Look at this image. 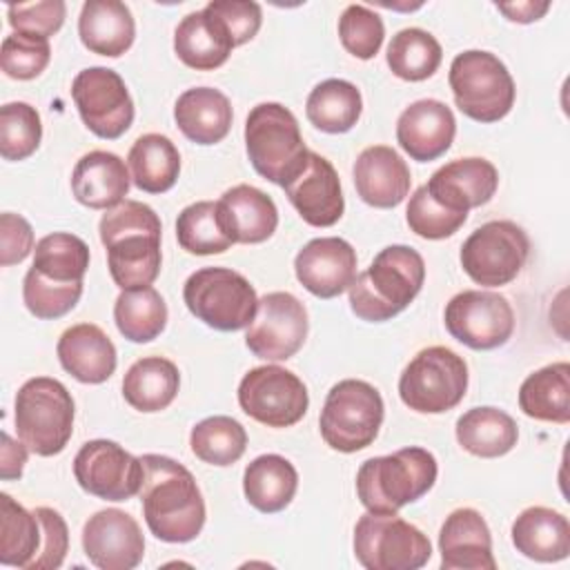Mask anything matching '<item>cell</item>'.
<instances>
[{
    "label": "cell",
    "mask_w": 570,
    "mask_h": 570,
    "mask_svg": "<svg viewBox=\"0 0 570 570\" xmlns=\"http://www.w3.org/2000/svg\"><path fill=\"white\" fill-rule=\"evenodd\" d=\"M142 517L149 532L167 543L194 541L205 525V501L194 474L165 454L140 456Z\"/></svg>",
    "instance_id": "cell-1"
},
{
    "label": "cell",
    "mask_w": 570,
    "mask_h": 570,
    "mask_svg": "<svg viewBox=\"0 0 570 570\" xmlns=\"http://www.w3.org/2000/svg\"><path fill=\"white\" fill-rule=\"evenodd\" d=\"M100 240L107 265L120 289L149 287L160 274V218L140 200H122L102 214Z\"/></svg>",
    "instance_id": "cell-2"
},
{
    "label": "cell",
    "mask_w": 570,
    "mask_h": 570,
    "mask_svg": "<svg viewBox=\"0 0 570 570\" xmlns=\"http://www.w3.org/2000/svg\"><path fill=\"white\" fill-rule=\"evenodd\" d=\"M423 281V256L407 245H387L347 287L350 307L361 321H390L416 298Z\"/></svg>",
    "instance_id": "cell-3"
},
{
    "label": "cell",
    "mask_w": 570,
    "mask_h": 570,
    "mask_svg": "<svg viewBox=\"0 0 570 570\" xmlns=\"http://www.w3.org/2000/svg\"><path fill=\"white\" fill-rule=\"evenodd\" d=\"M439 474L430 450L410 445L385 456L363 461L356 472V494L367 512L396 514L403 505L425 497Z\"/></svg>",
    "instance_id": "cell-4"
},
{
    "label": "cell",
    "mask_w": 570,
    "mask_h": 570,
    "mask_svg": "<svg viewBox=\"0 0 570 570\" xmlns=\"http://www.w3.org/2000/svg\"><path fill=\"white\" fill-rule=\"evenodd\" d=\"M245 147L256 174L281 187L307 167L309 149L303 142L298 120L281 102L252 107L245 120Z\"/></svg>",
    "instance_id": "cell-5"
},
{
    "label": "cell",
    "mask_w": 570,
    "mask_h": 570,
    "mask_svg": "<svg viewBox=\"0 0 570 570\" xmlns=\"http://www.w3.org/2000/svg\"><path fill=\"white\" fill-rule=\"evenodd\" d=\"M73 399L51 376H36L22 383L13 401L18 439L38 456L60 454L73 432Z\"/></svg>",
    "instance_id": "cell-6"
},
{
    "label": "cell",
    "mask_w": 570,
    "mask_h": 570,
    "mask_svg": "<svg viewBox=\"0 0 570 570\" xmlns=\"http://www.w3.org/2000/svg\"><path fill=\"white\" fill-rule=\"evenodd\" d=\"M448 80L459 111L476 122H497L514 105V80L490 51L468 49L454 56Z\"/></svg>",
    "instance_id": "cell-7"
},
{
    "label": "cell",
    "mask_w": 570,
    "mask_h": 570,
    "mask_svg": "<svg viewBox=\"0 0 570 570\" xmlns=\"http://www.w3.org/2000/svg\"><path fill=\"white\" fill-rule=\"evenodd\" d=\"M183 301L198 321L218 332L249 327L258 312L254 285L229 267L196 269L185 281Z\"/></svg>",
    "instance_id": "cell-8"
},
{
    "label": "cell",
    "mask_w": 570,
    "mask_h": 570,
    "mask_svg": "<svg viewBox=\"0 0 570 570\" xmlns=\"http://www.w3.org/2000/svg\"><path fill=\"white\" fill-rule=\"evenodd\" d=\"M383 399L361 379L338 381L325 396L318 428L323 441L336 452H358L374 443L383 423Z\"/></svg>",
    "instance_id": "cell-9"
},
{
    "label": "cell",
    "mask_w": 570,
    "mask_h": 570,
    "mask_svg": "<svg viewBox=\"0 0 570 570\" xmlns=\"http://www.w3.org/2000/svg\"><path fill=\"white\" fill-rule=\"evenodd\" d=\"M468 390V365L463 356L445 345L421 350L401 372L399 396L421 414H443L456 407Z\"/></svg>",
    "instance_id": "cell-10"
},
{
    "label": "cell",
    "mask_w": 570,
    "mask_h": 570,
    "mask_svg": "<svg viewBox=\"0 0 570 570\" xmlns=\"http://www.w3.org/2000/svg\"><path fill=\"white\" fill-rule=\"evenodd\" d=\"M354 557L367 570H419L432 557L430 539L399 514H363L354 525Z\"/></svg>",
    "instance_id": "cell-11"
},
{
    "label": "cell",
    "mask_w": 570,
    "mask_h": 570,
    "mask_svg": "<svg viewBox=\"0 0 570 570\" xmlns=\"http://www.w3.org/2000/svg\"><path fill=\"white\" fill-rule=\"evenodd\" d=\"M530 254V238L512 220H490L476 227L461 245L463 272L483 287L512 283Z\"/></svg>",
    "instance_id": "cell-12"
},
{
    "label": "cell",
    "mask_w": 570,
    "mask_h": 570,
    "mask_svg": "<svg viewBox=\"0 0 570 570\" xmlns=\"http://www.w3.org/2000/svg\"><path fill=\"white\" fill-rule=\"evenodd\" d=\"M238 405L267 428H289L305 416L309 396L305 383L292 370L261 365L240 379Z\"/></svg>",
    "instance_id": "cell-13"
},
{
    "label": "cell",
    "mask_w": 570,
    "mask_h": 570,
    "mask_svg": "<svg viewBox=\"0 0 570 570\" xmlns=\"http://www.w3.org/2000/svg\"><path fill=\"white\" fill-rule=\"evenodd\" d=\"M445 330L470 350H494L510 341L514 312L508 298L488 289H463L445 305Z\"/></svg>",
    "instance_id": "cell-14"
},
{
    "label": "cell",
    "mask_w": 570,
    "mask_h": 570,
    "mask_svg": "<svg viewBox=\"0 0 570 570\" xmlns=\"http://www.w3.org/2000/svg\"><path fill=\"white\" fill-rule=\"evenodd\" d=\"M71 98L85 127L105 140L120 138L134 122V100L118 71L87 67L71 85Z\"/></svg>",
    "instance_id": "cell-15"
},
{
    "label": "cell",
    "mask_w": 570,
    "mask_h": 570,
    "mask_svg": "<svg viewBox=\"0 0 570 570\" xmlns=\"http://www.w3.org/2000/svg\"><path fill=\"white\" fill-rule=\"evenodd\" d=\"M78 485L105 501H127L140 492L145 468L122 445L109 439L87 441L73 459Z\"/></svg>",
    "instance_id": "cell-16"
},
{
    "label": "cell",
    "mask_w": 570,
    "mask_h": 570,
    "mask_svg": "<svg viewBox=\"0 0 570 570\" xmlns=\"http://www.w3.org/2000/svg\"><path fill=\"white\" fill-rule=\"evenodd\" d=\"M309 330L305 305L289 292H269L258 298V312L247 327V350L265 361H287L305 343Z\"/></svg>",
    "instance_id": "cell-17"
},
{
    "label": "cell",
    "mask_w": 570,
    "mask_h": 570,
    "mask_svg": "<svg viewBox=\"0 0 570 570\" xmlns=\"http://www.w3.org/2000/svg\"><path fill=\"white\" fill-rule=\"evenodd\" d=\"M82 550L100 570H131L145 557V537L131 514L107 508L87 519Z\"/></svg>",
    "instance_id": "cell-18"
},
{
    "label": "cell",
    "mask_w": 570,
    "mask_h": 570,
    "mask_svg": "<svg viewBox=\"0 0 570 570\" xmlns=\"http://www.w3.org/2000/svg\"><path fill=\"white\" fill-rule=\"evenodd\" d=\"M298 283L318 298L341 296L356 278V252L338 236L312 238L294 258Z\"/></svg>",
    "instance_id": "cell-19"
},
{
    "label": "cell",
    "mask_w": 570,
    "mask_h": 570,
    "mask_svg": "<svg viewBox=\"0 0 570 570\" xmlns=\"http://www.w3.org/2000/svg\"><path fill=\"white\" fill-rule=\"evenodd\" d=\"M425 187L443 207L468 214L472 207H481L492 200L499 187V171L490 160L479 156L456 158L439 167Z\"/></svg>",
    "instance_id": "cell-20"
},
{
    "label": "cell",
    "mask_w": 570,
    "mask_h": 570,
    "mask_svg": "<svg viewBox=\"0 0 570 570\" xmlns=\"http://www.w3.org/2000/svg\"><path fill=\"white\" fill-rule=\"evenodd\" d=\"M283 189L298 216L312 227H332L343 216L345 200L338 174L334 165L316 151H309L307 167Z\"/></svg>",
    "instance_id": "cell-21"
},
{
    "label": "cell",
    "mask_w": 570,
    "mask_h": 570,
    "mask_svg": "<svg viewBox=\"0 0 570 570\" xmlns=\"http://www.w3.org/2000/svg\"><path fill=\"white\" fill-rule=\"evenodd\" d=\"M456 134L452 109L434 98H423L405 107L396 120V142L419 163H430L443 156Z\"/></svg>",
    "instance_id": "cell-22"
},
{
    "label": "cell",
    "mask_w": 570,
    "mask_h": 570,
    "mask_svg": "<svg viewBox=\"0 0 570 570\" xmlns=\"http://www.w3.org/2000/svg\"><path fill=\"white\" fill-rule=\"evenodd\" d=\"M439 552L443 570H494L492 534L474 508L450 512L439 532Z\"/></svg>",
    "instance_id": "cell-23"
},
{
    "label": "cell",
    "mask_w": 570,
    "mask_h": 570,
    "mask_svg": "<svg viewBox=\"0 0 570 570\" xmlns=\"http://www.w3.org/2000/svg\"><path fill=\"white\" fill-rule=\"evenodd\" d=\"M354 187L363 203L390 209L410 194L412 176L407 163L387 145L365 147L354 163Z\"/></svg>",
    "instance_id": "cell-24"
},
{
    "label": "cell",
    "mask_w": 570,
    "mask_h": 570,
    "mask_svg": "<svg viewBox=\"0 0 570 570\" xmlns=\"http://www.w3.org/2000/svg\"><path fill=\"white\" fill-rule=\"evenodd\" d=\"M216 214L232 243L256 245L267 240L278 227V209L274 200L252 185L227 189L216 203Z\"/></svg>",
    "instance_id": "cell-25"
},
{
    "label": "cell",
    "mask_w": 570,
    "mask_h": 570,
    "mask_svg": "<svg viewBox=\"0 0 570 570\" xmlns=\"http://www.w3.org/2000/svg\"><path fill=\"white\" fill-rule=\"evenodd\" d=\"M56 352L62 370L80 383L98 385L116 372V347L111 338L94 323L67 327L58 338Z\"/></svg>",
    "instance_id": "cell-26"
},
{
    "label": "cell",
    "mask_w": 570,
    "mask_h": 570,
    "mask_svg": "<svg viewBox=\"0 0 570 570\" xmlns=\"http://www.w3.org/2000/svg\"><path fill=\"white\" fill-rule=\"evenodd\" d=\"M234 40L225 22L205 4L187 13L174 31V51L178 60L196 71H212L227 62Z\"/></svg>",
    "instance_id": "cell-27"
},
{
    "label": "cell",
    "mask_w": 570,
    "mask_h": 570,
    "mask_svg": "<svg viewBox=\"0 0 570 570\" xmlns=\"http://www.w3.org/2000/svg\"><path fill=\"white\" fill-rule=\"evenodd\" d=\"M73 198L89 209H111L129 191V171L120 156L102 149L85 154L71 171Z\"/></svg>",
    "instance_id": "cell-28"
},
{
    "label": "cell",
    "mask_w": 570,
    "mask_h": 570,
    "mask_svg": "<svg viewBox=\"0 0 570 570\" xmlns=\"http://www.w3.org/2000/svg\"><path fill=\"white\" fill-rule=\"evenodd\" d=\"M232 102L214 87H194L178 96L174 120L185 138L196 145H216L232 129Z\"/></svg>",
    "instance_id": "cell-29"
},
{
    "label": "cell",
    "mask_w": 570,
    "mask_h": 570,
    "mask_svg": "<svg viewBox=\"0 0 570 570\" xmlns=\"http://www.w3.org/2000/svg\"><path fill=\"white\" fill-rule=\"evenodd\" d=\"M80 42L98 56L118 58L136 38V22L125 2L87 0L78 18Z\"/></svg>",
    "instance_id": "cell-30"
},
{
    "label": "cell",
    "mask_w": 570,
    "mask_h": 570,
    "mask_svg": "<svg viewBox=\"0 0 570 570\" xmlns=\"http://www.w3.org/2000/svg\"><path fill=\"white\" fill-rule=\"evenodd\" d=\"M510 534L517 552L532 561L554 563L570 554V523L552 508H525L514 519Z\"/></svg>",
    "instance_id": "cell-31"
},
{
    "label": "cell",
    "mask_w": 570,
    "mask_h": 570,
    "mask_svg": "<svg viewBox=\"0 0 570 570\" xmlns=\"http://www.w3.org/2000/svg\"><path fill=\"white\" fill-rule=\"evenodd\" d=\"M298 488L296 468L281 454H261L243 472V492L258 512L285 510Z\"/></svg>",
    "instance_id": "cell-32"
},
{
    "label": "cell",
    "mask_w": 570,
    "mask_h": 570,
    "mask_svg": "<svg viewBox=\"0 0 570 570\" xmlns=\"http://www.w3.org/2000/svg\"><path fill=\"white\" fill-rule=\"evenodd\" d=\"M180 387V372L165 356L138 358L122 379V396L138 412H160L171 405Z\"/></svg>",
    "instance_id": "cell-33"
},
{
    "label": "cell",
    "mask_w": 570,
    "mask_h": 570,
    "mask_svg": "<svg viewBox=\"0 0 570 570\" xmlns=\"http://www.w3.org/2000/svg\"><path fill=\"white\" fill-rule=\"evenodd\" d=\"M519 407L530 419L566 425L570 421V365L557 361L532 372L519 387Z\"/></svg>",
    "instance_id": "cell-34"
},
{
    "label": "cell",
    "mask_w": 570,
    "mask_h": 570,
    "mask_svg": "<svg viewBox=\"0 0 570 570\" xmlns=\"http://www.w3.org/2000/svg\"><path fill=\"white\" fill-rule=\"evenodd\" d=\"M456 441L465 452L474 456L497 459L508 454L517 445L519 428L508 412L481 405L459 416Z\"/></svg>",
    "instance_id": "cell-35"
},
{
    "label": "cell",
    "mask_w": 570,
    "mask_h": 570,
    "mask_svg": "<svg viewBox=\"0 0 570 570\" xmlns=\"http://www.w3.org/2000/svg\"><path fill=\"white\" fill-rule=\"evenodd\" d=\"M131 180L147 194H165L180 174V154L176 145L163 134H142L127 156Z\"/></svg>",
    "instance_id": "cell-36"
},
{
    "label": "cell",
    "mask_w": 570,
    "mask_h": 570,
    "mask_svg": "<svg viewBox=\"0 0 570 570\" xmlns=\"http://www.w3.org/2000/svg\"><path fill=\"white\" fill-rule=\"evenodd\" d=\"M363 111V98L356 85L343 78H327L318 82L305 102L307 120L325 134L350 131Z\"/></svg>",
    "instance_id": "cell-37"
},
{
    "label": "cell",
    "mask_w": 570,
    "mask_h": 570,
    "mask_svg": "<svg viewBox=\"0 0 570 570\" xmlns=\"http://www.w3.org/2000/svg\"><path fill=\"white\" fill-rule=\"evenodd\" d=\"M89 267V247L80 236L69 232L47 234L36 243L33 265L29 267L40 278L56 285L82 283Z\"/></svg>",
    "instance_id": "cell-38"
},
{
    "label": "cell",
    "mask_w": 570,
    "mask_h": 570,
    "mask_svg": "<svg viewBox=\"0 0 570 570\" xmlns=\"http://www.w3.org/2000/svg\"><path fill=\"white\" fill-rule=\"evenodd\" d=\"M114 321L127 341L149 343L167 325V303L151 285L122 289L114 303Z\"/></svg>",
    "instance_id": "cell-39"
},
{
    "label": "cell",
    "mask_w": 570,
    "mask_h": 570,
    "mask_svg": "<svg viewBox=\"0 0 570 570\" xmlns=\"http://www.w3.org/2000/svg\"><path fill=\"white\" fill-rule=\"evenodd\" d=\"M443 58L439 40L419 27L401 29L392 36L387 45V67L390 71L407 82H421L439 69Z\"/></svg>",
    "instance_id": "cell-40"
},
{
    "label": "cell",
    "mask_w": 570,
    "mask_h": 570,
    "mask_svg": "<svg viewBox=\"0 0 570 570\" xmlns=\"http://www.w3.org/2000/svg\"><path fill=\"white\" fill-rule=\"evenodd\" d=\"M2 543L0 563L13 568H29L42 546V528L36 512L22 508L11 494H0Z\"/></svg>",
    "instance_id": "cell-41"
},
{
    "label": "cell",
    "mask_w": 570,
    "mask_h": 570,
    "mask_svg": "<svg viewBox=\"0 0 570 570\" xmlns=\"http://www.w3.org/2000/svg\"><path fill=\"white\" fill-rule=\"evenodd\" d=\"M189 445L196 459L209 465H232L236 463L247 448V432L245 428L225 414L207 416L191 428Z\"/></svg>",
    "instance_id": "cell-42"
},
{
    "label": "cell",
    "mask_w": 570,
    "mask_h": 570,
    "mask_svg": "<svg viewBox=\"0 0 570 570\" xmlns=\"http://www.w3.org/2000/svg\"><path fill=\"white\" fill-rule=\"evenodd\" d=\"M176 238L185 252L196 256L223 254L234 245L218 223L214 200L187 205L176 218Z\"/></svg>",
    "instance_id": "cell-43"
},
{
    "label": "cell",
    "mask_w": 570,
    "mask_h": 570,
    "mask_svg": "<svg viewBox=\"0 0 570 570\" xmlns=\"http://www.w3.org/2000/svg\"><path fill=\"white\" fill-rule=\"evenodd\" d=\"M42 138V122L29 102H7L0 107V156L4 160H24Z\"/></svg>",
    "instance_id": "cell-44"
},
{
    "label": "cell",
    "mask_w": 570,
    "mask_h": 570,
    "mask_svg": "<svg viewBox=\"0 0 570 570\" xmlns=\"http://www.w3.org/2000/svg\"><path fill=\"white\" fill-rule=\"evenodd\" d=\"M338 38L347 53L358 60H370L379 53L385 27L376 11L365 4H347L338 18Z\"/></svg>",
    "instance_id": "cell-45"
},
{
    "label": "cell",
    "mask_w": 570,
    "mask_h": 570,
    "mask_svg": "<svg viewBox=\"0 0 570 570\" xmlns=\"http://www.w3.org/2000/svg\"><path fill=\"white\" fill-rule=\"evenodd\" d=\"M405 218H407L410 229L416 236H421L425 240H441V238L456 234L463 227V223L468 220V214H459V212L443 207L441 203H436L430 196L428 187L421 185L410 196Z\"/></svg>",
    "instance_id": "cell-46"
},
{
    "label": "cell",
    "mask_w": 570,
    "mask_h": 570,
    "mask_svg": "<svg viewBox=\"0 0 570 570\" xmlns=\"http://www.w3.org/2000/svg\"><path fill=\"white\" fill-rule=\"evenodd\" d=\"M51 47L47 38L29 33H9L2 40L0 65L2 71L13 80H33L49 65Z\"/></svg>",
    "instance_id": "cell-47"
},
{
    "label": "cell",
    "mask_w": 570,
    "mask_h": 570,
    "mask_svg": "<svg viewBox=\"0 0 570 570\" xmlns=\"http://www.w3.org/2000/svg\"><path fill=\"white\" fill-rule=\"evenodd\" d=\"M80 296H82V283L56 285L40 278L31 269L24 274L22 301L36 318H42V321L60 318L76 307Z\"/></svg>",
    "instance_id": "cell-48"
},
{
    "label": "cell",
    "mask_w": 570,
    "mask_h": 570,
    "mask_svg": "<svg viewBox=\"0 0 570 570\" xmlns=\"http://www.w3.org/2000/svg\"><path fill=\"white\" fill-rule=\"evenodd\" d=\"M67 7L62 0H42V2H20L9 4L7 16L16 33H29L47 38L60 31L65 22Z\"/></svg>",
    "instance_id": "cell-49"
},
{
    "label": "cell",
    "mask_w": 570,
    "mask_h": 570,
    "mask_svg": "<svg viewBox=\"0 0 570 570\" xmlns=\"http://www.w3.org/2000/svg\"><path fill=\"white\" fill-rule=\"evenodd\" d=\"M40 528H42V546L38 557L29 563L27 570H56L62 566L67 550H69V530L62 514L53 508H36L33 510Z\"/></svg>",
    "instance_id": "cell-50"
},
{
    "label": "cell",
    "mask_w": 570,
    "mask_h": 570,
    "mask_svg": "<svg viewBox=\"0 0 570 570\" xmlns=\"http://www.w3.org/2000/svg\"><path fill=\"white\" fill-rule=\"evenodd\" d=\"M207 7L225 22L236 47L249 42L263 22L261 4L249 0H212Z\"/></svg>",
    "instance_id": "cell-51"
},
{
    "label": "cell",
    "mask_w": 570,
    "mask_h": 570,
    "mask_svg": "<svg viewBox=\"0 0 570 570\" xmlns=\"http://www.w3.org/2000/svg\"><path fill=\"white\" fill-rule=\"evenodd\" d=\"M33 249V229L27 218L13 212L0 214V265L22 263Z\"/></svg>",
    "instance_id": "cell-52"
},
{
    "label": "cell",
    "mask_w": 570,
    "mask_h": 570,
    "mask_svg": "<svg viewBox=\"0 0 570 570\" xmlns=\"http://www.w3.org/2000/svg\"><path fill=\"white\" fill-rule=\"evenodd\" d=\"M27 445L22 441H13L9 432H2V448H0V476L4 481H13L22 476L27 463Z\"/></svg>",
    "instance_id": "cell-53"
},
{
    "label": "cell",
    "mask_w": 570,
    "mask_h": 570,
    "mask_svg": "<svg viewBox=\"0 0 570 570\" xmlns=\"http://www.w3.org/2000/svg\"><path fill=\"white\" fill-rule=\"evenodd\" d=\"M497 9L501 13L508 16V20L512 22H521V24H528V22H534L539 20L548 9H550V2H510V4H497Z\"/></svg>",
    "instance_id": "cell-54"
}]
</instances>
